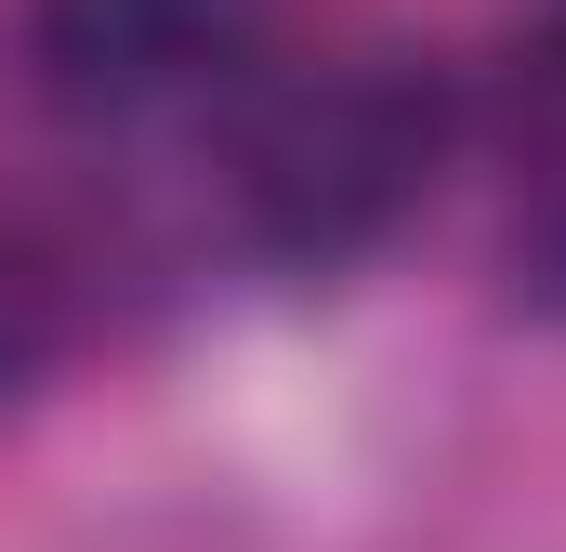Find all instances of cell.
I'll list each match as a JSON object with an SVG mask.
<instances>
[{"label": "cell", "mask_w": 566, "mask_h": 552, "mask_svg": "<svg viewBox=\"0 0 566 552\" xmlns=\"http://www.w3.org/2000/svg\"><path fill=\"white\" fill-rule=\"evenodd\" d=\"M434 184V93L396 66H343V79H303L277 119L238 158V198H251V237L277 264H356L382 251Z\"/></svg>", "instance_id": "obj_1"}, {"label": "cell", "mask_w": 566, "mask_h": 552, "mask_svg": "<svg viewBox=\"0 0 566 552\" xmlns=\"http://www.w3.org/2000/svg\"><path fill=\"white\" fill-rule=\"evenodd\" d=\"M277 0H27L13 66L53 119H171L264 66Z\"/></svg>", "instance_id": "obj_2"}, {"label": "cell", "mask_w": 566, "mask_h": 552, "mask_svg": "<svg viewBox=\"0 0 566 552\" xmlns=\"http://www.w3.org/2000/svg\"><path fill=\"white\" fill-rule=\"evenodd\" d=\"M53 342H66V289L40 276L27 237H0V395H13V382H40V369H53Z\"/></svg>", "instance_id": "obj_3"}, {"label": "cell", "mask_w": 566, "mask_h": 552, "mask_svg": "<svg viewBox=\"0 0 566 552\" xmlns=\"http://www.w3.org/2000/svg\"><path fill=\"white\" fill-rule=\"evenodd\" d=\"M527 289H541V302H566V198L541 211V237H527Z\"/></svg>", "instance_id": "obj_4"}]
</instances>
